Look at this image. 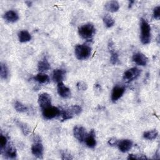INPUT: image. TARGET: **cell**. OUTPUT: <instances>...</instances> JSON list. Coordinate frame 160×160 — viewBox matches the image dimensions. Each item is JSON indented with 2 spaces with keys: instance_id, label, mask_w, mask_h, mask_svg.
I'll list each match as a JSON object with an SVG mask.
<instances>
[{
  "instance_id": "obj_23",
  "label": "cell",
  "mask_w": 160,
  "mask_h": 160,
  "mask_svg": "<svg viewBox=\"0 0 160 160\" xmlns=\"http://www.w3.org/2000/svg\"><path fill=\"white\" fill-rule=\"evenodd\" d=\"M15 122L19 126V128L21 129V130L22 132L24 134V135L27 136L30 133L31 129L28 124H26V123H24L21 121L17 120V119H16Z\"/></svg>"
},
{
  "instance_id": "obj_17",
  "label": "cell",
  "mask_w": 160,
  "mask_h": 160,
  "mask_svg": "<svg viewBox=\"0 0 160 160\" xmlns=\"http://www.w3.org/2000/svg\"><path fill=\"white\" fill-rule=\"evenodd\" d=\"M113 42L111 40L109 41L108 44V48L109 49V51L111 52V58H110V61L111 63L113 65L116 64L119 61V56L116 52H115L114 48H113Z\"/></svg>"
},
{
  "instance_id": "obj_30",
  "label": "cell",
  "mask_w": 160,
  "mask_h": 160,
  "mask_svg": "<svg viewBox=\"0 0 160 160\" xmlns=\"http://www.w3.org/2000/svg\"><path fill=\"white\" fill-rule=\"evenodd\" d=\"M76 86L79 90L86 91L88 89V85L84 81H79L77 83Z\"/></svg>"
},
{
  "instance_id": "obj_13",
  "label": "cell",
  "mask_w": 160,
  "mask_h": 160,
  "mask_svg": "<svg viewBox=\"0 0 160 160\" xmlns=\"http://www.w3.org/2000/svg\"><path fill=\"white\" fill-rule=\"evenodd\" d=\"M132 59L134 62L139 66H146L148 60L147 56L140 52L134 53L132 55Z\"/></svg>"
},
{
  "instance_id": "obj_14",
  "label": "cell",
  "mask_w": 160,
  "mask_h": 160,
  "mask_svg": "<svg viewBox=\"0 0 160 160\" xmlns=\"http://www.w3.org/2000/svg\"><path fill=\"white\" fill-rule=\"evenodd\" d=\"M132 141L128 139L119 141L117 144L119 151H121L122 152H126L128 151H129L132 148Z\"/></svg>"
},
{
  "instance_id": "obj_24",
  "label": "cell",
  "mask_w": 160,
  "mask_h": 160,
  "mask_svg": "<svg viewBox=\"0 0 160 160\" xmlns=\"http://www.w3.org/2000/svg\"><path fill=\"white\" fill-rule=\"evenodd\" d=\"M158 135V131L156 129H152L144 132L143 134V137L144 138L148 140H153L157 138Z\"/></svg>"
},
{
  "instance_id": "obj_18",
  "label": "cell",
  "mask_w": 160,
  "mask_h": 160,
  "mask_svg": "<svg viewBox=\"0 0 160 160\" xmlns=\"http://www.w3.org/2000/svg\"><path fill=\"white\" fill-rule=\"evenodd\" d=\"M4 18L6 21L9 22H15L19 19V16L16 11L13 10H9L4 14Z\"/></svg>"
},
{
  "instance_id": "obj_6",
  "label": "cell",
  "mask_w": 160,
  "mask_h": 160,
  "mask_svg": "<svg viewBox=\"0 0 160 160\" xmlns=\"http://www.w3.org/2000/svg\"><path fill=\"white\" fill-rule=\"evenodd\" d=\"M141 70L134 67L126 71L123 74V79L126 82H131L136 79L141 74Z\"/></svg>"
},
{
  "instance_id": "obj_7",
  "label": "cell",
  "mask_w": 160,
  "mask_h": 160,
  "mask_svg": "<svg viewBox=\"0 0 160 160\" xmlns=\"http://www.w3.org/2000/svg\"><path fill=\"white\" fill-rule=\"evenodd\" d=\"M38 102L42 110L51 106V97L47 92H42L39 94Z\"/></svg>"
},
{
  "instance_id": "obj_31",
  "label": "cell",
  "mask_w": 160,
  "mask_h": 160,
  "mask_svg": "<svg viewBox=\"0 0 160 160\" xmlns=\"http://www.w3.org/2000/svg\"><path fill=\"white\" fill-rule=\"evenodd\" d=\"M160 6H158L154 8L153 10V16L156 19H159L160 17Z\"/></svg>"
},
{
  "instance_id": "obj_4",
  "label": "cell",
  "mask_w": 160,
  "mask_h": 160,
  "mask_svg": "<svg viewBox=\"0 0 160 160\" xmlns=\"http://www.w3.org/2000/svg\"><path fill=\"white\" fill-rule=\"evenodd\" d=\"M76 57L79 60H86L91 55V48L85 44H78L74 49Z\"/></svg>"
},
{
  "instance_id": "obj_12",
  "label": "cell",
  "mask_w": 160,
  "mask_h": 160,
  "mask_svg": "<svg viewBox=\"0 0 160 160\" xmlns=\"http://www.w3.org/2000/svg\"><path fill=\"white\" fill-rule=\"evenodd\" d=\"M57 91L58 94L62 98H68L71 96V94L70 89L64 85L62 82L58 83Z\"/></svg>"
},
{
  "instance_id": "obj_5",
  "label": "cell",
  "mask_w": 160,
  "mask_h": 160,
  "mask_svg": "<svg viewBox=\"0 0 160 160\" xmlns=\"http://www.w3.org/2000/svg\"><path fill=\"white\" fill-rule=\"evenodd\" d=\"M33 144L31 146L32 154L38 158H42L44 148L39 136L34 135L32 137Z\"/></svg>"
},
{
  "instance_id": "obj_21",
  "label": "cell",
  "mask_w": 160,
  "mask_h": 160,
  "mask_svg": "<svg viewBox=\"0 0 160 160\" xmlns=\"http://www.w3.org/2000/svg\"><path fill=\"white\" fill-rule=\"evenodd\" d=\"M19 41L21 42H28L31 39V36L29 32L26 30H22L19 32L18 33Z\"/></svg>"
},
{
  "instance_id": "obj_15",
  "label": "cell",
  "mask_w": 160,
  "mask_h": 160,
  "mask_svg": "<svg viewBox=\"0 0 160 160\" xmlns=\"http://www.w3.org/2000/svg\"><path fill=\"white\" fill-rule=\"evenodd\" d=\"M84 142L86 145L89 148H94L96 145V132L94 129H91L89 134L86 135Z\"/></svg>"
},
{
  "instance_id": "obj_3",
  "label": "cell",
  "mask_w": 160,
  "mask_h": 160,
  "mask_svg": "<svg viewBox=\"0 0 160 160\" xmlns=\"http://www.w3.org/2000/svg\"><path fill=\"white\" fill-rule=\"evenodd\" d=\"M151 27L148 22L143 18L141 19V35L140 39L142 44H147L151 41Z\"/></svg>"
},
{
  "instance_id": "obj_8",
  "label": "cell",
  "mask_w": 160,
  "mask_h": 160,
  "mask_svg": "<svg viewBox=\"0 0 160 160\" xmlns=\"http://www.w3.org/2000/svg\"><path fill=\"white\" fill-rule=\"evenodd\" d=\"M60 109L55 106H49L42 110V116L46 119H51L59 116Z\"/></svg>"
},
{
  "instance_id": "obj_32",
  "label": "cell",
  "mask_w": 160,
  "mask_h": 160,
  "mask_svg": "<svg viewBox=\"0 0 160 160\" xmlns=\"http://www.w3.org/2000/svg\"><path fill=\"white\" fill-rule=\"evenodd\" d=\"M118 141H119V140H118L117 139H116V138H111V139L108 141V144H109L110 146H117Z\"/></svg>"
},
{
  "instance_id": "obj_10",
  "label": "cell",
  "mask_w": 160,
  "mask_h": 160,
  "mask_svg": "<svg viewBox=\"0 0 160 160\" xmlns=\"http://www.w3.org/2000/svg\"><path fill=\"white\" fill-rule=\"evenodd\" d=\"M125 92V88L122 86H115L111 92V99L112 102H116L119 99H120Z\"/></svg>"
},
{
  "instance_id": "obj_28",
  "label": "cell",
  "mask_w": 160,
  "mask_h": 160,
  "mask_svg": "<svg viewBox=\"0 0 160 160\" xmlns=\"http://www.w3.org/2000/svg\"><path fill=\"white\" fill-rule=\"evenodd\" d=\"M0 144H1V151H2L8 144L7 137L2 134H1V136H0Z\"/></svg>"
},
{
  "instance_id": "obj_29",
  "label": "cell",
  "mask_w": 160,
  "mask_h": 160,
  "mask_svg": "<svg viewBox=\"0 0 160 160\" xmlns=\"http://www.w3.org/2000/svg\"><path fill=\"white\" fill-rule=\"evenodd\" d=\"M148 159L146 156L144 155H138V154H129L128 159Z\"/></svg>"
},
{
  "instance_id": "obj_25",
  "label": "cell",
  "mask_w": 160,
  "mask_h": 160,
  "mask_svg": "<svg viewBox=\"0 0 160 160\" xmlns=\"http://www.w3.org/2000/svg\"><path fill=\"white\" fill-rule=\"evenodd\" d=\"M103 22L104 25L106 26V28H111L112 26H114V23H115V21L114 19L112 18V17L111 16H110L109 14H105L103 17Z\"/></svg>"
},
{
  "instance_id": "obj_33",
  "label": "cell",
  "mask_w": 160,
  "mask_h": 160,
  "mask_svg": "<svg viewBox=\"0 0 160 160\" xmlns=\"http://www.w3.org/2000/svg\"><path fill=\"white\" fill-rule=\"evenodd\" d=\"M61 156H62L61 158L63 159H70L72 158V157H71V155L66 152H63L61 154Z\"/></svg>"
},
{
  "instance_id": "obj_22",
  "label": "cell",
  "mask_w": 160,
  "mask_h": 160,
  "mask_svg": "<svg viewBox=\"0 0 160 160\" xmlns=\"http://www.w3.org/2000/svg\"><path fill=\"white\" fill-rule=\"evenodd\" d=\"M34 80L39 82V84H46L49 81V78L48 75L44 74L42 72L38 73L34 78Z\"/></svg>"
},
{
  "instance_id": "obj_26",
  "label": "cell",
  "mask_w": 160,
  "mask_h": 160,
  "mask_svg": "<svg viewBox=\"0 0 160 160\" xmlns=\"http://www.w3.org/2000/svg\"><path fill=\"white\" fill-rule=\"evenodd\" d=\"M0 76L1 78L3 79H6L9 76V70L7 65L4 63H1V70H0Z\"/></svg>"
},
{
  "instance_id": "obj_27",
  "label": "cell",
  "mask_w": 160,
  "mask_h": 160,
  "mask_svg": "<svg viewBox=\"0 0 160 160\" xmlns=\"http://www.w3.org/2000/svg\"><path fill=\"white\" fill-rule=\"evenodd\" d=\"M14 108L18 112H25L28 111V108L21 102L16 101L14 103Z\"/></svg>"
},
{
  "instance_id": "obj_16",
  "label": "cell",
  "mask_w": 160,
  "mask_h": 160,
  "mask_svg": "<svg viewBox=\"0 0 160 160\" xmlns=\"http://www.w3.org/2000/svg\"><path fill=\"white\" fill-rule=\"evenodd\" d=\"M66 71L62 69H56L52 72V80L57 82H61L64 79Z\"/></svg>"
},
{
  "instance_id": "obj_1",
  "label": "cell",
  "mask_w": 160,
  "mask_h": 160,
  "mask_svg": "<svg viewBox=\"0 0 160 160\" xmlns=\"http://www.w3.org/2000/svg\"><path fill=\"white\" fill-rule=\"evenodd\" d=\"M82 111V108L79 105H72L68 108L60 109V114L62 121L72 119L74 116L79 115Z\"/></svg>"
},
{
  "instance_id": "obj_2",
  "label": "cell",
  "mask_w": 160,
  "mask_h": 160,
  "mask_svg": "<svg viewBox=\"0 0 160 160\" xmlns=\"http://www.w3.org/2000/svg\"><path fill=\"white\" fill-rule=\"evenodd\" d=\"M96 29L92 23H86L78 28V32L79 36L87 41L92 40L95 34Z\"/></svg>"
},
{
  "instance_id": "obj_19",
  "label": "cell",
  "mask_w": 160,
  "mask_h": 160,
  "mask_svg": "<svg viewBox=\"0 0 160 160\" xmlns=\"http://www.w3.org/2000/svg\"><path fill=\"white\" fill-rule=\"evenodd\" d=\"M104 8L108 11L111 12H115L119 9V4L116 1H110L105 4Z\"/></svg>"
},
{
  "instance_id": "obj_20",
  "label": "cell",
  "mask_w": 160,
  "mask_h": 160,
  "mask_svg": "<svg viewBox=\"0 0 160 160\" xmlns=\"http://www.w3.org/2000/svg\"><path fill=\"white\" fill-rule=\"evenodd\" d=\"M50 68H51L50 64L46 58H44L43 59L39 61L38 62V69L41 72L49 70Z\"/></svg>"
},
{
  "instance_id": "obj_9",
  "label": "cell",
  "mask_w": 160,
  "mask_h": 160,
  "mask_svg": "<svg viewBox=\"0 0 160 160\" xmlns=\"http://www.w3.org/2000/svg\"><path fill=\"white\" fill-rule=\"evenodd\" d=\"M1 153H4V158L6 159H15L17 157L16 147L12 142L8 143L5 148L1 151Z\"/></svg>"
},
{
  "instance_id": "obj_11",
  "label": "cell",
  "mask_w": 160,
  "mask_h": 160,
  "mask_svg": "<svg viewBox=\"0 0 160 160\" xmlns=\"http://www.w3.org/2000/svg\"><path fill=\"white\" fill-rule=\"evenodd\" d=\"M73 134L76 139L80 142L84 141L86 136V131L84 127L81 126H76L73 129Z\"/></svg>"
},
{
  "instance_id": "obj_34",
  "label": "cell",
  "mask_w": 160,
  "mask_h": 160,
  "mask_svg": "<svg viewBox=\"0 0 160 160\" xmlns=\"http://www.w3.org/2000/svg\"><path fill=\"white\" fill-rule=\"evenodd\" d=\"M134 1H129V7H131V5H132V3H134Z\"/></svg>"
}]
</instances>
